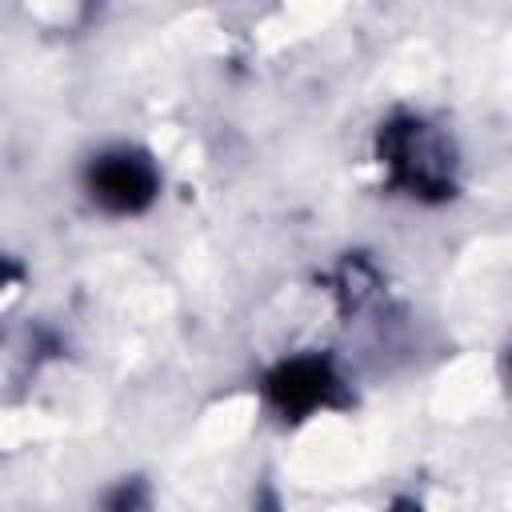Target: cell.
<instances>
[{"label": "cell", "mask_w": 512, "mask_h": 512, "mask_svg": "<svg viewBox=\"0 0 512 512\" xmlns=\"http://www.w3.org/2000/svg\"><path fill=\"white\" fill-rule=\"evenodd\" d=\"M168 168L160 152L132 136H112L92 144L76 164L80 204L108 224H136L152 216L164 200Z\"/></svg>", "instance_id": "obj_3"}, {"label": "cell", "mask_w": 512, "mask_h": 512, "mask_svg": "<svg viewBox=\"0 0 512 512\" xmlns=\"http://www.w3.org/2000/svg\"><path fill=\"white\" fill-rule=\"evenodd\" d=\"M24 280H28V260L16 256V252H8V248H0V312L24 288Z\"/></svg>", "instance_id": "obj_5"}, {"label": "cell", "mask_w": 512, "mask_h": 512, "mask_svg": "<svg viewBox=\"0 0 512 512\" xmlns=\"http://www.w3.org/2000/svg\"><path fill=\"white\" fill-rule=\"evenodd\" d=\"M368 156L384 196L408 208H448L464 192V152L456 132L412 104H392L368 132Z\"/></svg>", "instance_id": "obj_1"}, {"label": "cell", "mask_w": 512, "mask_h": 512, "mask_svg": "<svg viewBox=\"0 0 512 512\" xmlns=\"http://www.w3.org/2000/svg\"><path fill=\"white\" fill-rule=\"evenodd\" d=\"M252 396L260 412L284 428H308L320 416H340L356 408V380L348 360L328 344L284 348L264 360L252 376Z\"/></svg>", "instance_id": "obj_2"}, {"label": "cell", "mask_w": 512, "mask_h": 512, "mask_svg": "<svg viewBox=\"0 0 512 512\" xmlns=\"http://www.w3.org/2000/svg\"><path fill=\"white\" fill-rule=\"evenodd\" d=\"M324 284H328L324 292L332 296V308H336L344 320L368 312V308L380 300V292H384V276H380V268H376L364 252H344V256L328 268Z\"/></svg>", "instance_id": "obj_4"}]
</instances>
